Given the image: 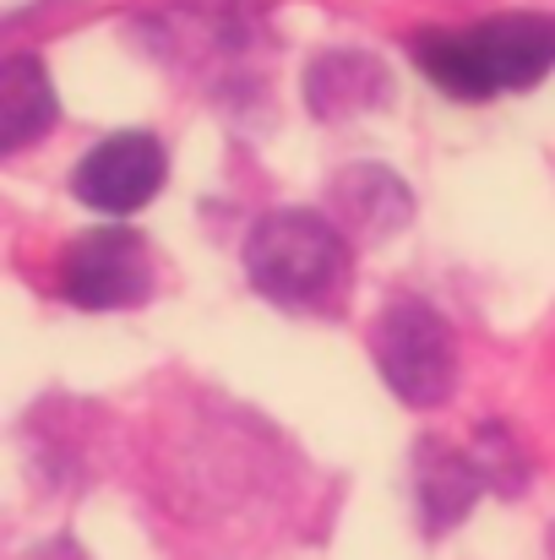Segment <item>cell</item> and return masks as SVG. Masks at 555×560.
<instances>
[{
    "label": "cell",
    "instance_id": "cell-10",
    "mask_svg": "<svg viewBox=\"0 0 555 560\" xmlns=\"http://www.w3.org/2000/svg\"><path fill=\"white\" fill-rule=\"evenodd\" d=\"M474 457H479V468H485V479H490L496 490H507V495H518V490H523L529 468H523V452L512 446V435H507L501 424L474 430Z\"/></svg>",
    "mask_w": 555,
    "mask_h": 560
},
{
    "label": "cell",
    "instance_id": "cell-12",
    "mask_svg": "<svg viewBox=\"0 0 555 560\" xmlns=\"http://www.w3.org/2000/svg\"><path fill=\"white\" fill-rule=\"evenodd\" d=\"M551 560H555V534H551Z\"/></svg>",
    "mask_w": 555,
    "mask_h": 560
},
{
    "label": "cell",
    "instance_id": "cell-3",
    "mask_svg": "<svg viewBox=\"0 0 555 560\" xmlns=\"http://www.w3.org/2000/svg\"><path fill=\"white\" fill-rule=\"evenodd\" d=\"M370 354L381 381L408 402V408H436L458 386V343L452 327L414 294L386 300V311L370 327Z\"/></svg>",
    "mask_w": 555,
    "mask_h": 560
},
{
    "label": "cell",
    "instance_id": "cell-9",
    "mask_svg": "<svg viewBox=\"0 0 555 560\" xmlns=\"http://www.w3.org/2000/svg\"><path fill=\"white\" fill-rule=\"evenodd\" d=\"M44 126H55V88L38 60L11 55L0 66V148H27Z\"/></svg>",
    "mask_w": 555,
    "mask_h": 560
},
{
    "label": "cell",
    "instance_id": "cell-6",
    "mask_svg": "<svg viewBox=\"0 0 555 560\" xmlns=\"http://www.w3.org/2000/svg\"><path fill=\"white\" fill-rule=\"evenodd\" d=\"M485 468H479V457L469 452H452V446H441V441H425L419 452H414V495H419V523H425V534L436 539V534H452L469 512H474V501L485 495Z\"/></svg>",
    "mask_w": 555,
    "mask_h": 560
},
{
    "label": "cell",
    "instance_id": "cell-11",
    "mask_svg": "<svg viewBox=\"0 0 555 560\" xmlns=\"http://www.w3.org/2000/svg\"><path fill=\"white\" fill-rule=\"evenodd\" d=\"M27 560H82L77 556V545L71 539H55V545H44V550H33Z\"/></svg>",
    "mask_w": 555,
    "mask_h": 560
},
{
    "label": "cell",
    "instance_id": "cell-1",
    "mask_svg": "<svg viewBox=\"0 0 555 560\" xmlns=\"http://www.w3.org/2000/svg\"><path fill=\"white\" fill-rule=\"evenodd\" d=\"M414 66L452 98H496L545 82L555 66V16H490L479 27L414 33Z\"/></svg>",
    "mask_w": 555,
    "mask_h": 560
},
{
    "label": "cell",
    "instance_id": "cell-4",
    "mask_svg": "<svg viewBox=\"0 0 555 560\" xmlns=\"http://www.w3.org/2000/svg\"><path fill=\"white\" fill-rule=\"evenodd\" d=\"M60 289L82 311H126L153 294V250L131 229H93L60 261Z\"/></svg>",
    "mask_w": 555,
    "mask_h": 560
},
{
    "label": "cell",
    "instance_id": "cell-8",
    "mask_svg": "<svg viewBox=\"0 0 555 560\" xmlns=\"http://www.w3.org/2000/svg\"><path fill=\"white\" fill-rule=\"evenodd\" d=\"M333 207H338L344 229H355L360 240H381V234H397V229L408 223L414 196H408V186H403L392 170H381V164H355V170L338 175Z\"/></svg>",
    "mask_w": 555,
    "mask_h": 560
},
{
    "label": "cell",
    "instance_id": "cell-7",
    "mask_svg": "<svg viewBox=\"0 0 555 560\" xmlns=\"http://www.w3.org/2000/svg\"><path fill=\"white\" fill-rule=\"evenodd\" d=\"M386 93H392V77L366 49H327L305 71V104L322 120H349V115L381 109Z\"/></svg>",
    "mask_w": 555,
    "mask_h": 560
},
{
    "label": "cell",
    "instance_id": "cell-2",
    "mask_svg": "<svg viewBox=\"0 0 555 560\" xmlns=\"http://www.w3.org/2000/svg\"><path fill=\"white\" fill-rule=\"evenodd\" d=\"M344 267H349L344 229L322 212L278 207L256 218V229L245 234V278L273 305L305 311V305L333 300V289L344 283Z\"/></svg>",
    "mask_w": 555,
    "mask_h": 560
},
{
    "label": "cell",
    "instance_id": "cell-5",
    "mask_svg": "<svg viewBox=\"0 0 555 560\" xmlns=\"http://www.w3.org/2000/svg\"><path fill=\"white\" fill-rule=\"evenodd\" d=\"M164 170H170V159H164L153 131H115L71 170V190L82 207L120 218V212H137L159 196Z\"/></svg>",
    "mask_w": 555,
    "mask_h": 560
}]
</instances>
